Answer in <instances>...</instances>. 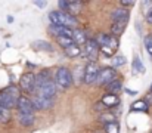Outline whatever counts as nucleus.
<instances>
[{"mask_svg": "<svg viewBox=\"0 0 152 133\" xmlns=\"http://www.w3.org/2000/svg\"><path fill=\"white\" fill-rule=\"evenodd\" d=\"M34 49H39V50H45V52H52V46L50 43L45 42V40H37L33 43Z\"/></svg>", "mask_w": 152, "mask_h": 133, "instance_id": "obj_21", "label": "nucleus"}, {"mask_svg": "<svg viewBox=\"0 0 152 133\" xmlns=\"http://www.w3.org/2000/svg\"><path fill=\"white\" fill-rule=\"evenodd\" d=\"M0 105H1L4 109H10V108H13L15 105H18V102H15L12 98H9L7 95H4L3 92H0Z\"/></svg>", "mask_w": 152, "mask_h": 133, "instance_id": "obj_14", "label": "nucleus"}, {"mask_svg": "<svg viewBox=\"0 0 152 133\" xmlns=\"http://www.w3.org/2000/svg\"><path fill=\"white\" fill-rule=\"evenodd\" d=\"M105 130H106V133H120V126L117 121L108 123V124H105Z\"/></svg>", "mask_w": 152, "mask_h": 133, "instance_id": "obj_24", "label": "nucleus"}, {"mask_svg": "<svg viewBox=\"0 0 152 133\" xmlns=\"http://www.w3.org/2000/svg\"><path fill=\"white\" fill-rule=\"evenodd\" d=\"M106 46H109L114 52H117V49H118V39H117L115 36H111V37H109V43L106 44Z\"/></svg>", "mask_w": 152, "mask_h": 133, "instance_id": "obj_27", "label": "nucleus"}, {"mask_svg": "<svg viewBox=\"0 0 152 133\" xmlns=\"http://www.w3.org/2000/svg\"><path fill=\"white\" fill-rule=\"evenodd\" d=\"M145 47H146V50H148V53L152 56V36H148V37H145Z\"/></svg>", "mask_w": 152, "mask_h": 133, "instance_id": "obj_29", "label": "nucleus"}, {"mask_svg": "<svg viewBox=\"0 0 152 133\" xmlns=\"http://www.w3.org/2000/svg\"><path fill=\"white\" fill-rule=\"evenodd\" d=\"M121 87H123L121 80L115 79L114 82H111V83L106 86V90H108V93H111V95H117V96H118V93L121 92Z\"/></svg>", "mask_w": 152, "mask_h": 133, "instance_id": "obj_17", "label": "nucleus"}, {"mask_svg": "<svg viewBox=\"0 0 152 133\" xmlns=\"http://www.w3.org/2000/svg\"><path fill=\"white\" fill-rule=\"evenodd\" d=\"M101 50V46L99 43L96 42V40H93V39H89L87 40V43H86V56H87V59L90 61V62H95V59L98 58V52Z\"/></svg>", "mask_w": 152, "mask_h": 133, "instance_id": "obj_7", "label": "nucleus"}, {"mask_svg": "<svg viewBox=\"0 0 152 133\" xmlns=\"http://www.w3.org/2000/svg\"><path fill=\"white\" fill-rule=\"evenodd\" d=\"M1 92H3L4 95H7L9 98H12L15 102H18V101H19V98H21V95H19V89L16 87V86H13V85H10V86L4 87Z\"/></svg>", "mask_w": 152, "mask_h": 133, "instance_id": "obj_13", "label": "nucleus"}, {"mask_svg": "<svg viewBox=\"0 0 152 133\" xmlns=\"http://www.w3.org/2000/svg\"><path fill=\"white\" fill-rule=\"evenodd\" d=\"M133 70H134V73H143L145 71V67L142 65L139 56H134V59H133Z\"/></svg>", "mask_w": 152, "mask_h": 133, "instance_id": "obj_25", "label": "nucleus"}, {"mask_svg": "<svg viewBox=\"0 0 152 133\" xmlns=\"http://www.w3.org/2000/svg\"><path fill=\"white\" fill-rule=\"evenodd\" d=\"M33 104H34V107L39 108V109H46V108H50L53 101H52V99H46V98H42V96H34Z\"/></svg>", "mask_w": 152, "mask_h": 133, "instance_id": "obj_11", "label": "nucleus"}, {"mask_svg": "<svg viewBox=\"0 0 152 133\" xmlns=\"http://www.w3.org/2000/svg\"><path fill=\"white\" fill-rule=\"evenodd\" d=\"M83 9V1H78V0H72V1H68V9H66V13L69 15H77L80 13Z\"/></svg>", "mask_w": 152, "mask_h": 133, "instance_id": "obj_12", "label": "nucleus"}, {"mask_svg": "<svg viewBox=\"0 0 152 133\" xmlns=\"http://www.w3.org/2000/svg\"><path fill=\"white\" fill-rule=\"evenodd\" d=\"M146 22H148V24H152V7L148 10V13H146Z\"/></svg>", "mask_w": 152, "mask_h": 133, "instance_id": "obj_32", "label": "nucleus"}, {"mask_svg": "<svg viewBox=\"0 0 152 133\" xmlns=\"http://www.w3.org/2000/svg\"><path fill=\"white\" fill-rule=\"evenodd\" d=\"M126 64V58L124 56H115L112 58V67H121Z\"/></svg>", "mask_w": 152, "mask_h": 133, "instance_id": "obj_26", "label": "nucleus"}, {"mask_svg": "<svg viewBox=\"0 0 152 133\" xmlns=\"http://www.w3.org/2000/svg\"><path fill=\"white\" fill-rule=\"evenodd\" d=\"M34 92H37L36 96L52 99L55 96V93H56V85H55V82L52 79H49V80H46V82H43L40 85H36V90Z\"/></svg>", "mask_w": 152, "mask_h": 133, "instance_id": "obj_2", "label": "nucleus"}, {"mask_svg": "<svg viewBox=\"0 0 152 133\" xmlns=\"http://www.w3.org/2000/svg\"><path fill=\"white\" fill-rule=\"evenodd\" d=\"M121 6L130 7V6H134V1H126V0H123V1H121Z\"/></svg>", "mask_w": 152, "mask_h": 133, "instance_id": "obj_33", "label": "nucleus"}, {"mask_svg": "<svg viewBox=\"0 0 152 133\" xmlns=\"http://www.w3.org/2000/svg\"><path fill=\"white\" fill-rule=\"evenodd\" d=\"M148 109V105L145 101H137L132 105V111H146Z\"/></svg>", "mask_w": 152, "mask_h": 133, "instance_id": "obj_22", "label": "nucleus"}, {"mask_svg": "<svg viewBox=\"0 0 152 133\" xmlns=\"http://www.w3.org/2000/svg\"><path fill=\"white\" fill-rule=\"evenodd\" d=\"M72 40H74V43L75 44H86L87 43V36H86V33L83 31V30H74V36H72Z\"/></svg>", "mask_w": 152, "mask_h": 133, "instance_id": "obj_15", "label": "nucleus"}, {"mask_svg": "<svg viewBox=\"0 0 152 133\" xmlns=\"http://www.w3.org/2000/svg\"><path fill=\"white\" fill-rule=\"evenodd\" d=\"M50 33L56 37H72L74 30L68 27H61V25H50Z\"/></svg>", "mask_w": 152, "mask_h": 133, "instance_id": "obj_9", "label": "nucleus"}, {"mask_svg": "<svg viewBox=\"0 0 152 133\" xmlns=\"http://www.w3.org/2000/svg\"><path fill=\"white\" fill-rule=\"evenodd\" d=\"M115 76H117V73H115L114 67L102 68L101 73H99V77H98V80H96V83H98L99 86H103V85H106V86H108L111 82H114V80H115Z\"/></svg>", "mask_w": 152, "mask_h": 133, "instance_id": "obj_6", "label": "nucleus"}, {"mask_svg": "<svg viewBox=\"0 0 152 133\" xmlns=\"http://www.w3.org/2000/svg\"><path fill=\"white\" fill-rule=\"evenodd\" d=\"M99 73H101V68L98 67L96 62H89L86 65V70H84V83L87 85H92V83H96L98 77H99Z\"/></svg>", "mask_w": 152, "mask_h": 133, "instance_id": "obj_3", "label": "nucleus"}, {"mask_svg": "<svg viewBox=\"0 0 152 133\" xmlns=\"http://www.w3.org/2000/svg\"><path fill=\"white\" fill-rule=\"evenodd\" d=\"M18 120H19V123H21L22 126L30 127V126L34 124V114H24V112H19Z\"/></svg>", "mask_w": 152, "mask_h": 133, "instance_id": "obj_16", "label": "nucleus"}, {"mask_svg": "<svg viewBox=\"0 0 152 133\" xmlns=\"http://www.w3.org/2000/svg\"><path fill=\"white\" fill-rule=\"evenodd\" d=\"M9 120V109H4L0 105V121H7Z\"/></svg>", "mask_w": 152, "mask_h": 133, "instance_id": "obj_28", "label": "nucleus"}, {"mask_svg": "<svg viewBox=\"0 0 152 133\" xmlns=\"http://www.w3.org/2000/svg\"><path fill=\"white\" fill-rule=\"evenodd\" d=\"M16 107H18L19 112H24V114H33L34 109H36L33 101L28 99L27 96H21L19 101H18V105H16Z\"/></svg>", "mask_w": 152, "mask_h": 133, "instance_id": "obj_8", "label": "nucleus"}, {"mask_svg": "<svg viewBox=\"0 0 152 133\" xmlns=\"http://www.w3.org/2000/svg\"><path fill=\"white\" fill-rule=\"evenodd\" d=\"M49 19H50L52 25H61V27H68V28H71L77 22L72 15H69V13H66L64 10L49 13Z\"/></svg>", "mask_w": 152, "mask_h": 133, "instance_id": "obj_1", "label": "nucleus"}, {"mask_svg": "<svg viewBox=\"0 0 152 133\" xmlns=\"http://www.w3.org/2000/svg\"><path fill=\"white\" fill-rule=\"evenodd\" d=\"M56 40H58V43L61 44V46H64V49H66L71 44H74L72 37H56Z\"/></svg>", "mask_w": 152, "mask_h": 133, "instance_id": "obj_23", "label": "nucleus"}, {"mask_svg": "<svg viewBox=\"0 0 152 133\" xmlns=\"http://www.w3.org/2000/svg\"><path fill=\"white\" fill-rule=\"evenodd\" d=\"M101 121H103L105 124H108V123H114L115 121V118H114V115H108V114H105V115H102L101 117Z\"/></svg>", "mask_w": 152, "mask_h": 133, "instance_id": "obj_31", "label": "nucleus"}, {"mask_svg": "<svg viewBox=\"0 0 152 133\" xmlns=\"http://www.w3.org/2000/svg\"><path fill=\"white\" fill-rule=\"evenodd\" d=\"M101 52L105 55V56H112V55L115 53V52H114L109 46H101Z\"/></svg>", "mask_w": 152, "mask_h": 133, "instance_id": "obj_30", "label": "nucleus"}, {"mask_svg": "<svg viewBox=\"0 0 152 133\" xmlns=\"http://www.w3.org/2000/svg\"><path fill=\"white\" fill-rule=\"evenodd\" d=\"M151 92H152V85H151Z\"/></svg>", "mask_w": 152, "mask_h": 133, "instance_id": "obj_35", "label": "nucleus"}, {"mask_svg": "<svg viewBox=\"0 0 152 133\" xmlns=\"http://www.w3.org/2000/svg\"><path fill=\"white\" fill-rule=\"evenodd\" d=\"M34 4L39 6V7H45L46 6V1H34Z\"/></svg>", "mask_w": 152, "mask_h": 133, "instance_id": "obj_34", "label": "nucleus"}, {"mask_svg": "<svg viewBox=\"0 0 152 133\" xmlns=\"http://www.w3.org/2000/svg\"><path fill=\"white\" fill-rule=\"evenodd\" d=\"M36 83H37V77L33 73H25L21 80H19V86L24 92L27 93H33L36 90Z\"/></svg>", "mask_w": 152, "mask_h": 133, "instance_id": "obj_5", "label": "nucleus"}, {"mask_svg": "<svg viewBox=\"0 0 152 133\" xmlns=\"http://www.w3.org/2000/svg\"><path fill=\"white\" fill-rule=\"evenodd\" d=\"M111 18H112L114 21L129 18V10H127L126 7H118V9H114V10H112V13H111Z\"/></svg>", "mask_w": 152, "mask_h": 133, "instance_id": "obj_19", "label": "nucleus"}, {"mask_svg": "<svg viewBox=\"0 0 152 133\" xmlns=\"http://www.w3.org/2000/svg\"><path fill=\"white\" fill-rule=\"evenodd\" d=\"M127 22H129V18H124V19H118V21H114V24H112V27H111V31H112V34L117 37V36H120L124 30H126V27H127Z\"/></svg>", "mask_w": 152, "mask_h": 133, "instance_id": "obj_10", "label": "nucleus"}, {"mask_svg": "<svg viewBox=\"0 0 152 133\" xmlns=\"http://www.w3.org/2000/svg\"><path fill=\"white\" fill-rule=\"evenodd\" d=\"M118 102H120V99H118V96L117 95H111V93H108V95H105L103 98H102V104L105 105V107H115V105H118Z\"/></svg>", "mask_w": 152, "mask_h": 133, "instance_id": "obj_18", "label": "nucleus"}, {"mask_svg": "<svg viewBox=\"0 0 152 133\" xmlns=\"http://www.w3.org/2000/svg\"><path fill=\"white\" fill-rule=\"evenodd\" d=\"M56 83L61 89H66L72 85V76L68 68H58L56 71Z\"/></svg>", "mask_w": 152, "mask_h": 133, "instance_id": "obj_4", "label": "nucleus"}, {"mask_svg": "<svg viewBox=\"0 0 152 133\" xmlns=\"http://www.w3.org/2000/svg\"><path fill=\"white\" fill-rule=\"evenodd\" d=\"M65 55L68 56V58H77V56H80L81 55V47L78 46V44H71L69 47H66L65 49Z\"/></svg>", "mask_w": 152, "mask_h": 133, "instance_id": "obj_20", "label": "nucleus"}]
</instances>
